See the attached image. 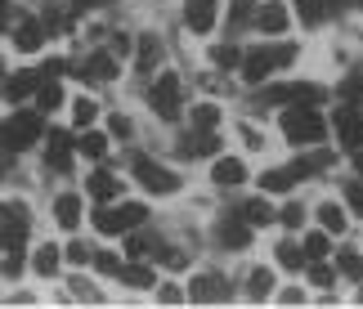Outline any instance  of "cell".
Masks as SVG:
<instances>
[{"mask_svg": "<svg viewBox=\"0 0 363 309\" xmlns=\"http://www.w3.org/2000/svg\"><path fill=\"white\" fill-rule=\"evenodd\" d=\"M40 144V112H13L9 121H0V148L5 152H27Z\"/></svg>", "mask_w": 363, "mask_h": 309, "instance_id": "cell-1", "label": "cell"}, {"mask_svg": "<svg viewBox=\"0 0 363 309\" xmlns=\"http://www.w3.org/2000/svg\"><path fill=\"white\" fill-rule=\"evenodd\" d=\"M148 108L157 112L162 121H175L179 108H184V81H179V72H162L157 81L148 86Z\"/></svg>", "mask_w": 363, "mask_h": 309, "instance_id": "cell-2", "label": "cell"}, {"mask_svg": "<svg viewBox=\"0 0 363 309\" xmlns=\"http://www.w3.org/2000/svg\"><path fill=\"white\" fill-rule=\"evenodd\" d=\"M323 117L314 112V103H296V108H287L283 112V135L291 139V144H318L323 139Z\"/></svg>", "mask_w": 363, "mask_h": 309, "instance_id": "cell-3", "label": "cell"}, {"mask_svg": "<svg viewBox=\"0 0 363 309\" xmlns=\"http://www.w3.org/2000/svg\"><path fill=\"white\" fill-rule=\"evenodd\" d=\"M135 179L144 184V193H152V198H171V193L184 189V179H179L171 166L148 162V157H135Z\"/></svg>", "mask_w": 363, "mask_h": 309, "instance_id": "cell-4", "label": "cell"}, {"mask_svg": "<svg viewBox=\"0 0 363 309\" xmlns=\"http://www.w3.org/2000/svg\"><path fill=\"white\" fill-rule=\"evenodd\" d=\"M328 90L323 86H310V81H291V86H274L260 94V103H323Z\"/></svg>", "mask_w": 363, "mask_h": 309, "instance_id": "cell-5", "label": "cell"}, {"mask_svg": "<svg viewBox=\"0 0 363 309\" xmlns=\"http://www.w3.org/2000/svg\"><path fill=\"white\" fill-rule=\"evenodd\" d=\"M256 27H260V36H283L291 27V9L283 5V0H264V5L256 9Z\"/></svg>", "mask_w": 363, "mask_h": 309, "instance_id": "cell-6", "label": "cell"}, {"mask_svg": "<svg viewBox=\"0 0 363 309\" xmlns=\"http://www.w3.org/2000/svg\"><path fill=\"white\" fill-rule=\"evenodd\" d=\"M216 237H220V247H229V251H247L251 247V224L242 215H225L216 224Z\"/></svg>", "mask_w": 363, "mask_h": 309, "instance_id": "cell-7", "label": "cell"}, {"mask_svg": "<svg viewBox=\"0 0 363 309\" xmlns=\"http://www.w3.org/2000/svg\"><path fill=\"white\" fill-rule=\"evenodd\" d=\"M216 13H220L216 0H189V5H184V23H189V32H193V36H206V32L216 27Z\"/></svg>", "mask_w": 363, "mask_h": 309, "instance_id": "cell-8", "label": "cell"}, {"mask_svg": "<svg viewBox=\"0 0 363 309\" xmlns=\"http://www.w3.org/2000/svg\"><path fill=\"white\" fill-rule=\"evenodd\" d=\"M332 121H337V130H341V144L345 148H363V117L354 112V103H345L332 112Z\"/></svg>", "mask_w": 363, "mask_h": 309, "instance_id": "cell-9", "label": "cell"}, {"mask_svg": "<svg viewBox=\"0 0 363 309\" xmlns=\"http://www.w3.org/2000/svg\"><path fill=\"white\" fill-rule=\"evenodd\" d=\"M242 179H247V166L238 157H216V166H211V184L216 189H238Z\"/></svg>", "mask_w": 363, "mask_h": 309, "instance_id": "cell-10", "label": "cell"}, {"mask_svg": "<svg viewBox=\"0 0 363 309\" xmlns=\"http://www.w3.org/2000/svg\"><path fill=\"white\" fill-rule=\"evenodd\" d=\"M274 67H278V59H274V50H251L247 59H242V77L251 81V86H260V81L269 77Z\"/></svg>", "mask_w": 363, "mask_h": 309, "instance_id": "cell-11", "label": "cell"}, {"mask_svg": "<svg viewBox=\"0 0 363 309\" xmlns=\"http://www.w3.org/2000/svg\"><path fill=\"white\" fill-rule=\"evenodd\" d=\"M72 148H77V144H67V135H63V130H50L45 166H50V171H67V166H72Z\"/></svg>", "mask_w": 363, "mask_h": 309, "instance_id": "cell-12", "label": "cell"}, {"mask_svg": "<svg viewBox=\"0 0 363 309\" xmlns=\"http://www.w3.org/2000/svg\"><path fill=\"white\" fill-rule=\"evenodd\" d=\"M81 77H90V81H117V54H113V50L90 54L86 67H81Z\"/></svg>", "mask_w": 363, "mask_h": 309, "instance_id": "cell-13", "label": "cell"}, {"mask_svg": "<svg viewBox=\"0 0 363 309\" xmlns=\"http://www.w3.org/2000/svg\"><path fill=\"white\" fill-rule=\"evenodd\" d=\"M229 291H225V278L220 274H202V278H193V287H189V300H225Z\"/></svg>", "mask_w": 363, "mask_h": 309, "instance_id": "cell-14", "label": "cell"}, {"mask_svg": "<svg viewBox=\"0 0 363 309\" xmlns=\"http://www.w3.org/2000/svg\"><path fill=\"white\" fill-rule=\"evenodd\" d=\"M13 45H18L23 54H36L40 45H45V27H40L36 18H23L18 32H13Z\"/></svg>", "mask_w": 363, "mask_h": 309, "instance_id": "cell-15", "label": "cell"}, {"mask_svg": "<svg viewBox=\"0 0 363 309\" xmlns=\"http://www.w3.org/2000/svg\"><path fill=\"white\" fill-rule=\"evenodd\" d=\"M36 86H40V77L32 72V67H23V72H13V77L5 81V99L18 103V99H27V94H36Z\"/></svg>", "mask_w": 363, "mask_h": 309, "instance_id": "cell-16", "label": "cell"}, {"mask_svg": "<svg viewBox=\"0 0 363 309\" xmlns=\"http://www.w3.org/2000/svg\"><path fill=\"white\" fill-rule=\"evenodd\" d=\"M54 220H59L63 229H77L81 224V198L77 193H59V198H54Z\"/></svg>", "mask_w": 363, "mask_h": 309, "instance_id": "cell-17", "label": "cell"}, {"mask_svg": "<svg viewBox=\"0 0 363 309\" xmlns=\"http://www.w3.org/2000/svg\"><path fill=\"white\" fill-rule=\"evenodd\" d=\"M86 189H90V198H99V202H113L117 193H121V179H113L108 171H94Z\"/></svg>", "mask_w": 363, "mask_h": 309, "instance_id": "cell-18", "label": "cell"}, {"mask_svg": "<svg viewBox=\"0 0 363 309\" xmlns=\"http://www.w3.org/2000/svg\"><path fill=\"white\" fill-rule=\"evenodd\" d=\"M59 260H63V256H59V247H50V242H45V247H36L32 269H36L40 278H50V274H59Z\"/></svg>", "mask_w": 363, "mask_h": 309, "instance_id": "cell-19", "label": "cell"}, {"mask_svg": "<svg viewBox=\"0 0 363 309\" xmlns=\"http://www.w3.org/2000/svg\"><path fill=\"white\" fill-rule=\"evenodd\" d=\"M238 215L251 224V229H264V224H269L274 220V210H269V202H264V198H251L242 210H238Z\"/></svg>", "mask_w": 363, "mask_h": 309, "instance_id": "cell-20", "label": "cell"}, {"mask_svg": "<svg viewBox=\"0 0 363 309\" xmlns=\"http://www.w3.org/2000/svg\"><path fill=\"white\" fill-rule=\"evenodd\" d=\"M157 59H162V40L157 36H139V72H152L157 67Z\"/></svg>", "mask_w": 363, "mask_h": 309, "instance_id": "cell-21", "label": "cell"}, {"mask_svg": "<svg viewBox=\"0 0 363 309\" xmlns=\"http://www.w3.org/2000/svg\"><path fill=\"white\" fill-rule=\"evenodd\" d=\"M63 103V90H59V81H40V86H36V108L40 112H54V108H59Z\"/></svg>", "mask_w": 363, "mask_h": 309, "instance_id": "cell-22", "label": "cell"}, {"mask_svg": "<svg viewBox=\"0 0 363 309\" xmlns=\"http://www.w3.org/2000/svg\"><path fill=\"white\" fill-rule=\"evenodd\" d=\"M318 224H323L328 233H345V206L323 202V206H318Z\"/></svg>", "mask_w": 363, "mask_h": 309, "instance_id": "cell-23", "label": "cell"}, {"mask_svg": "<svg viewBox=\"0 0 363 309\" xmlns=\"http://www.w3.org/2000/svg\"><path fill=\"white\" fill-rule=\"evenodd\" d=\"M274 251H278V264H283V269H305V260H310L305 247H296V242H278Z\"/></svg>", "mask_w": 363, "mask_h": 309, "instance_id": "cell-24", "label": "cell"}, {"mask_svg": "<svg viewBox=\"0 0 363 309\" xmlns=\"http://www.w3.org/2000/svg\"><path fill=\"white\" fill-rule=\"evenodd\" d=\"M189 121L206 135V130H216V125H220V108H216V103H198V108L189 112Z\"/></svg>", "mask_w": 363, "mask_h": 309, "instance_id": "cell-25", "label": "cell"}, {"mask_svg": "<svg viewBox=\"0 0 363 309\" xmlns=\"http://www.w3.org/2000/svg\"><path fill=\"white\" fill-rule=\"evenodd\" d=\"M269 287H274V274H269V269H251V274H247V296H251V300L269 296Z\"/></svg>", "mask_w": 363, "mask_h": 309, "instance_id": "cell-26", "label": "cell"}, {"mask_svg": "<svg viewBox=\"0 0 363 309\" xmlns=\"http://www.w3.org/2000/svg\"><path fill=\"white\" fill-rule=\"evenodd\" d=\"M291 179H296L291 171H264V175H260V189H264V193H287Z\"/></svg>", "mask_w": 363, "mask_h": 309, "instance_id": "cell-27", "label": "cell"}, {"mask_svg": "<svg viewBox=\"0 0 363 309\" xmlns=\"http://www.w3.org/2000/svg\"><path fill=\"white\" fill-rule=\"evenodd\" d=\"M94 229H99V233H108V237H113V233H121V229H125L121 210H94Z\"/></svg>", "mask_w": 363, "mask_h": 309, "instance_id": "cell-28", "label": "cell"}, {"mask_svg": "<svg viewBox=\"0 0 363 309\" xmlns=\"http://www.w3.org/2000/svg\"><path fill=\"white\" fill-rule=\"evenodd\" d=\"M337 269H341L345 278H363V256H359L354 247H345L341 256H337Z\"/></svg>", "mask_w": 363, "mask_h": 309, "instance_id": "cell-29", "label": "cell"}, {"mask_svg": "<svg viewBox=\"0 0 363 309\" xmlns=\"http://www.w3.org/2000/svg\"><path fill=\"white\" fill-rule=\"evenodd\" d=\"M296 13L314 27V23H323V18H328V5H323V0H296Z\"/></svg>", "mask_w": 363, "mask_h": 309, "instance_id": "cell-30", "label": "cell"}, {"mask_svg": "<svg viewBox=\"0 0 363 309\" xmlns=\"http://www.w3.org/2000/svg\"><path fill=\"white\" fill-rule=\"evenodd\" d=\"M121 283L135 287V291H144V287H152V269H144V264H135V269H121Z\"/></svg>", "mask_w": 363, "mask_h": 309, "instance_id": "cell-31", "label": "cell"}, {"mask_svg": "<svg viewBox=\"0 0 363 309\" xmlns=\"http://www.w3.org/2000/svg\"><path fill=\"white\" fill-rule=\"evenodd\" d=\"M94 117H99V103L94 99H72V121L77 125H90Z\"/></svg>", "mask_w": 363, "mask_h": 309, "instance_id": "cell-32", "label": "cell"}, {"mask_svg": "<svg viewBox=\"0 0 363 309\" xmlns=\"http://www.w3.org/2000/svg\"><path fill=\"white\" fill-rule=\"evenodd\" d=\"M77 148H81V152H86V157H90V162H99V157H104V152H108V139L90 130V135H86V139H81V144H77Z\"/></svg>", "mask_w": 363, "mask_h": 309, "instance_id": "cell-33", "label": "cell"}, {"mask_svg": "<svg viewBox=\"0 0 363 309\" xmlns=\"http://www.w3.org/2000/svg\"><path fill=\"white\" fill-rule=\"evenodd\" d=\"M305 256H310V260H323V256H328V229L305 237Z\"/></svg>", "mask_w": 363, "mask_h": 309, "instance_id": "cell-34", "label": "cell"}, {"mask_svg": "<svg viewBox=\"0 0 363 309\" xmlns=\"http://www.w3.org/2000/svg\"><path fill=\"white\" fill-rule=\"evenodd\" d=\"M94 269L99 274H121V260L113 256V251H94Z\"/></svg>", "mask_w": 363, "mask_h": 309, "instance_id": "cell-35", "label": "cell"}, {"mask_svg": "<svg viewBox=\"0 0 363 309\" xmlns=\"http://www.w3.org/2000/svg\"><path fill=\"white\" fill-rule=\"evenodd\" d=\"M310 283H314V287H328V283H337V269H328V264L318 260L314 269H310Z\"/></svg>", "mask_w": 363, "mask_h": 309, "instance_id": "cell-36", "label": "cell"}, {"mask_svg": "<svg viewBox=\"0 0 363 309\" xmlns=\"http://www.w3.org/2000/svg\"><path fill=\"white\" fill-rule=\"evenodd\" d=\"M121 220H125V229H135V224H144V220H148V210L139 206V202H130V206H121Z\"/></svg>", "mask_w": 363, "mask_h": 309, "instance_id": "cell-37", "label": "cell"}, {"mask_svg": "<svg viewBox=\"0 0 363 309\" xmlns=\"http://www.w3.org/2000/svg\"><path fill=\"white\" fill-rule=\"evenodd\" d=\"M90 260H94V251L86 242H72V247H67V264H90Z\"/></svg>", "mask_w": 363, "mask_h": 309, "instance_id": "cell-38", "label": "cell"}, {"mask_svg": "<svg viewBox=\"0 0 363 309\" xmlns=\"http://www.w3.org/2000/svg\"><path fill=\"white\" fill-rule=\"evenodd\" d=\"M211 59H216V67H233V63H238V50H233V45H216Z\"/></svg>", "mask_w": 363, "mask_h": 309, "instance_id": "cell-39", "label": "cell"}, {"mask_svg": "<svg viewBox=\"0 0 363 309\" xmlns=\"http://www.w3.org/2000/svg\"><path fill=\"white\" fill-rule=\"evenodd\" d=\"M341 94H345V99H363V72L359 77H345L341 81Z\"/></svg>", "mask_w": 363, "mask_h": 309, "instance_id": "cell-40", "label": "cell"}, {"mask_svg": "<svg viewBox=\"0 0 363 309\" xmlns=\"http://www.w3.org/2000/svg\"><path fill=\"white\" fill-rule=\"evenodd\" d=\"M278 220H283V224H287V229H301V220H305V210H301L296 202H291V206H283V215H278Z\"/></svg>", "mask_w": 363, "mask_h": 309, "instance_id": "cell-41", "label": "cell"}, {"mask_svg": "<svg viewBox=\"0 0 363 309\" xmlns=\"http://www.w3.org/2000/svg\"><path fill=\"white\" fill-rule=\"evenodd\" d=\"M274 59H278V67H291V63H296V45H278Z\"/></svg>", "mask_w": 363, "mask_h": 309, "instance_id": "cell-42", "label": "cell"}, {"mask_svg": "<svg viewBox=\"0 0 363 309\" xmlns=\"http://www.w3.org/2000/svg\"><path fill=\"white\" fill-rule=\"evenodd\" d=\"M157 300H166V305H179V300H184V291H179L175 283H166V287L157 291Z\"/></svg>", "mask_w": 363, "mask_h": 309, "instance_id": "cell-43", "label": "cell"}, {"mask_svg": "<svg viewBox=\"0 0 363 309\" xmlns=\"http://www.w3.org/2000/svg\"><path fill=\"white\" fill-rule=\"evenodd\" d=\"M108 50H113V54H130V36H125V32H113V40H108Z\"/></svg>", "mask_w": 363, "mask_h": 309, "instance_id": "cell-44", "label": "cell"}, {"mask_svg": "<svg viewBox=\"0 0 363 309\" xmlns=\"http://www.w3.org/2000/svg\"><path fill=\"white\" fill-rule=\"evenodd\" d=\"M242 139H247V148H260V144H264V135H256L251 125H242Z\"/></svg>", "mask_w": 363, "mask_h": 309, "instance_id": "cell-45", "label": "cell"}, {"mask_svg": "<svg viewBox=\"0 0 363 309\" xmlns=\"http://www.w3.org/2000/svg\"><path fill=\"white\" fill-rule=\"evenodd\" d=\"M113 135L125 139V135H130V121H125V117H113Z\"/></svg>", "mask_w": 363, "mask_h": 309, "instance_id": "cell-46", "label": "cell"}, {"mask_svg": "<svg viewBox=\"0 0 363 309\" xmlns=\"http://www.w3.org/2000/svg\"><path fill=\"white\" fill-rule=\"evenodd\" d=\"M77 9H94V5H113V0H72Z\"/></svg>", "mask_w": 363, "mask_h": 309, "instance_id": "cell-47", "label": "cell"}, {"mask_svg": "<svg viewBox=\"0 0 363 309\" xmlns=\"http://www.w3.org/2000/svg\"><path fill=\"white\" fill-rule=\"evenodd\" d=\"M350 202H354V206H359V215H363V189H359V184H354V189H350Z\"/></svg>", "mask_w": 363, "mask_h": 309, "instance_id": "cell-48", "label": "cell"}, {"mask_svg": "<svg viewBox=\"0 0 363 309\" xmlns=\"http://www.w3.org/2000/svg\"><path fill=\"white\" fill-rule=\"evenodd\" d=\"M5 23H9V5L0 0V32H5Z\"/></svg>", "mask_w": 363, "mask_h": 309, "instance_id": "cell-49", "label": "cell"}, {"mask_svg": "<svg viewBox=\"0 0 363 309\" xmlns=\"http://www.w3.org/2000/svg\"><path fill=\"white\" fill-rule=\"evenodd\" d=\"M354 171L363 175V148H354Z\"/></svg>", "mask_w": 363, "mask_h": 309, "instance_id": "cell-50", "label": "cell"}, {"mask_svg": "<svg viewBox=\"0 0 363 309\" xmlns=\"http://www.w3.org/2000/svg\"><path fill=\"white\" fill-rule=\"evenodd\" d=\"M350 5H354V9H363V0H350Z\"/></svg>", "mask_w": 363, "mask_h": 309, "instance_id": "cell-51", "label": "cell"}, {"mask_svg": "<svg viewBox=\"0 0 363 309\" xmlns=\"http://www.w3.org/2000/svg\"><path fill=\"white\" fill-rule=\"evenodd\" d=\"M332 5H350V0H332Z\"/></svg>", "mask_w": 363, "mask_h": 309, "instance_id": "cell-52", "label": "cell"}]
</instances>
